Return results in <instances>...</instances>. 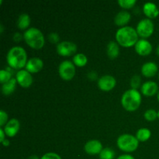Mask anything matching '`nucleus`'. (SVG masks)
<instances>
[{
  "label": "nucleus",
  "mask_w": 159,
  "mask_h": 159,
  "mask_svg": "<svg viewBox=\"0 0 159 159\" xmlns=\"http://www.w3.org/2000/svg\"><path fill=\"white\" fill-rule=\"evenodd\" d=\"M26 43L34 49H40L44 45V37L41 31L35 27L29 28L23 34Z\"/></svg>",
  "instance_id": "20e7f679"
},
{
  "label": "nucleus",
  "mask_w": 159,
  "mask_h": 159,
  "mask_svg": "<svg viewBox=\"0 0 159 159\" xmlns=\"http://www.w3.org/2000/svg\"><path fill=\"white\" fill-rule=\"evenodd\" d=\"M130 18H131V16L127 11H121L118 12L115 16L114 23L117 26H123L129 23Z\"/></svg>",
  "instance_id": "a211bd4d"
},
{
  "label": "nucleus",
  "mask_w": 159,
  "mask_h": 159,
  "mask_svg": "<svg viewBox=\"0 0 159 159\" xmlns=\"http://www.w3.org/2000/svg\"><path fill=\"white\" fill-rule=\"evenodd\" d=\"M143 11H144V14L150 19L155 18L159 14L158 7L153 2H146L143 7Z\"/></svg>",
  "instance_id": "f3484780"
},
{
  "label": "nucleus",
  "mask_w": 159,
  "mask_h": 159,
  "mask_svg": "<svg viewBox=\"0 0 159 159\" xmlns=\"http://www.w3.org/2000/svg\"><path fill=\"white\" fill-rule=\"evenodd\" d=\"M84 149H85V152L89 155H98L102 152V145L99 141L91 140L85 144Z\"/></svg>",
  "instance_id": "f8f14e48"
},
{
  "label": "nucleus",
  "mask_w": 159,
  "mask_h": 159,
  "mask_svg": "<svg viewBox=\"0 0 159 159\" xmlns=\"http://www.w3.org/2000/svg\"><path fill=\"white\" fill-rule=\"evenodd\" d=\"M134 46L136 52L141 56L148 55L152 51V45L150 42L144 39L138 40Z\"/></svg>",
  "instance_id": "9b49d317"
},
{
  "label": "nucleus",
  "mask_w": 159,
  "mask_h": 159,
  "mask_svg": "<svg viewBox=\"0 0 159 159\" xmlns=\"http://www.w3.org/2000/svg\"><path fill=\"white\" fill-rule=\"evenodd\" d=\"M48 40L51 43H57L59 42V40H60V37H59L58 34L57 33H51L48 35Z\"/></svg>",
  "instance_id": "c756f323"
},
{
  "label": "nucleus",
  "mask_w": 159,
  "mask_h": 159,
  "mask_svg": "<svg viewBox=\"0 0 159 159\" xmlns=\"http://www.w3.org/2000/svg\"><path fill=\"white\" fill-rule=\"evenodd\" d=\"M16 79H12L6 83L3 84L2 86V92L5 96H9V95L12 94L16 89Z\"/></svg>",
  "instance_id": "6ab92c4d"
},
{
  "label": "nucleus",
  "mask_w": 159,
  "mask_h": 159,
  "mask_svg": "<svg viewBox=\"0 0 159 159\" xmlns=\"http://www.w3.org/2000/svg\"><path fill=\"white\" fill-rule=\"evenodd\" d=\"M43 62L39 57H32L28 60L26 65V70L30 73H36L43 68Z\"/></svg>",
  "instance_id": "ddd939ff"
},
{
  "label": "nucleus",
  "mask_w": 159,
  "mask_h": 159,
  "mask_svg": "<svg viewBox=\"0 0 159 159\" xmlns=\"http://www.w3.org/2000/svg\"><path fill=\"white\" fill-rule=\"evenodd\" d=\"M158 89V84L155 82H152V81H148V82H146L141 85V93H143V95L147 96H152L154 95H155V93H157Z\"/></svg>",
  "instance_id": "2eb2a0df"
},
{
  "label": "nucleus",
  "mask_w": 159,
  "mask_h": 159,
  "mask_svg": "<svg viewBox=\"0 0 159 159\" xmlns=\"http://www.w3.org/2000/svg\"><path fill=\"white\" fill-rule=\"evenodd\" d=\"M107 54L110 59L117 57L120 53V48L118 43L115 41H110L107 45Z\"/></svg>",
  "instance_id": "aec40b11"
},
{
  "label": "nucleus",
  "mask_w": 159,
  "mask_h": 159,
  "mask_svg": "<svg viewBox=\"0 0 159 159\" xmlns=\"http://www.w3.org/2000/svg\"><path fill=\"white\" fill-rule=\"evenodd\" d=\"M40 159H62L61 156L57 154L54 153V152H49V153H46L41 157Z\"/></svg>",
  "instance_id": "c85d7f7f"
},
{
  "label": "nucleus",
  "mask_w": 159,
  "mask_h": 159,
  "mask_svg": "<svg viewBox=\"0 0 159 159\" xmlns=\"http://www.w3.org/2000/svg\"><path fill=\"white\" fill-rule=\"evenodd\" d=\"M77 51V46L71 41H62L57 46V51L60 55L64 57H69L73 55Z\"/></svg>",
  "instance_id": "6e6552de"
},
{
  "label": "nucleus",
  "mask_w": 159,
  "mask_h": 159,
  "mask_svg": "<svg viewBox=\"0 0 159 159\" xmlns=\"http://www.w3.org/2000/svg\"><path fill=\"white\" fill-rule=\"evenodd\" d=\"M157 54L159 56V45L158 46V48H157Z\"/></svg>",
  "instance_id": "4c0bfd02"
},
{
  "label": "nucleus",
  "mask_w": 159,
  "mask_h": 159,
  "mask_svg": "<svg viewBox=\"0 0 159 159\" xmlns=\"http://www.w3.org/2000/svg\"><path fill=\"white\" fill-rule=\"evenodd\" d=\"M157 117H158V113L155 110L150 109V110H146L144 113V118L148 121L155 120Z\"/></svg>",
  "instance_id": "a878e982"
},
{
  "label": "nucleus",
  "mask_w": 159,
  "mask_h": 159,
  "mask_svg": "<svg viewBox=\"0 0 159 159\" xmlns=\"http://www.w3.org/2000/svg\"><path fill=\"white\" fill-rule=\"evenodd\" d=\"M116 159H135L132 155H122L118 157Z\"/></svg>",
  "instance_id": "473e14b6"
},
{
  "label": "nucleus",
  "mask_w": 159,
  "mask_h": 159,
  "mask_svg": "<svg viewBox=\"0 0 159 159\" xmlns=\"http://www.w3.org/2000/svg\"><path fill=\"white\" fill-rule=\"evenodd\" d=\"M58 71L62 79L65 81L71 80L75 75V65L70 61H64L59 65Z\"/></svg>",
  "instance_id": "423d86ee"
},
{
  "label": "nucleus",
  "mask_w": 159,
  "mask_h": 159,
  "mask_svg": "<svg viewBox=\"0 0 159 159\" xmlns=\"http://www.w3.org/2000/svg\"><path fill=\"white\" fill-rule=\"evenodd\" d=\"M0 28H1V30H0V32H1V34H2V33L3 32V26H2V25H0Z\"/></svg>",
  "instance_id": "e433bc0d"
},
{
  "label": "nucleus",
  "mask_w": 159,
  "mask_h": 159,
  "mask_svg": "<svg viewBox=\"0 0 159 159\" xmlns=\"http://www.w3.org/2000/svg\"><path fill=\"white\" fill-rule=\"evenodd\" d=\"M141 102V93L137 89H129L124 93L121 98V103L126 110L135 111L140 107Z\"/></svg>",
  "instance_id": "7ed1b4c3"
},
{
  "label": "nucleus",
  "mask_w": 159,
  "mask_h": 159,
  "mask_svg": "<svg viewBox=\"0 0 159 159\" xmlns=\"http://www.w3.org/2000/svg\"><path fill=\"white\" fill-rule=\"evenodd\" d=\"M154 32V23L150 19H143L137 26V33L143 38L149 37Z\"/></svg>",
  "instance_id": "0eeeda50"
},
{
  "label": "nucleus",
  "mask_w": 159,
  "mask_h": 159,
  "mask_svg": "<svg viewBox=\"0 0 159 159\" xmlns=\"http://www.w3.org/2000/svg\"><path fill=\"white\" fill-rule=\"evenodd\" d=\"M5 131L4 130H2V128H0V135H1V137H0V141H1V142L2 143V141L5 140Z\"/></svg>",
  "instance_id": "72a5a7b5"
},
{
  "label": "nucleus",
  "mask_w": 159,
  "mask_h": 159,
  "mask_svg": "<svg viewBox=\"0 0 159 159\" xmlns=\"http://www.w3.org/2000/svg\"><path fill=\"white\" fill-rule=\"evenodd\" d=\"M141 77L139 75H134L130 80V85H131L132 89H137L138 88H139L140 85H141Z\"/></svg>",
  "instance_id": "cd10ccee"
},
{
  "label": "nucleus",
  "mask_w": 159,
  "mask_h": 159,
  "mask_svg": "<svg viewBox=\"0 0 159 159\" xmlns=\"http://www.w3.org/2000/svg\"><path fill=\"white\" fill-rule=\"evenodd\" d=\"M115 157V152L110 148H106L102 149L99 154L100 159H113Z\"/></svg>",
  "instance_id": "b1692460"
},
{
  "label": "nucleus",
  "mask_w": 159,
  "mask_h": 159,
  "mask_svg": "<svg viewBox=\"0 0 159 159\" xmlns=\"http://www.w3.org/2000/svg\"><path fill=\"white\" fill-rule=\"evenodd\" d=\"M120 6L124 9H130L136 3V0H119L118 1Z\"/></svg>",
  "instance_id": "bb28decb"
},
{
  "label": "nucleus",
  "mask_w": 159,
  "mask_h": 159,
  "mask_svg": "<svg viewBox=\"0 0 159 159\" xmlns=\"http://www.w3.org/2000/svg\"><path fill=\"white\" fill-rule=\"evenodd\" d=\"M30 16L26 13H23L19 16L17 21V26L21 30H25L30 26Z\"/></svg>",
  "instance_id": "412c9836"
},
{
  "label": "nucleus",
  "mask_w": 159,
  "mask_h": 159,
  "mask_svg": "<svg viewBox=\"0 0 159 159\" xmlns=\"http://www.w3.org/2000/svg\"><path fill=\"white\" fill-rule=\"evenodd\" d=\"M2 144L4 146H9V140H6V139H5L4 141H2Z\"/></svg>",
  "instance_id": "f704fd0d"
},
{
  "label": "nucleus",
  "mask_w": 159,
  "mask_h": 159,
  "mask_svg": "<svg viewBox=\"0 0 159 159\" xmlns=\"http://www.w3.org/2000/svg\"><path fill=\"white\" fill-rule=\"evenodd\" d=\"M27 55L23 48L13 47L9 51L7 54V62L11 68L14 69H21L26 65Z\"/></svg>",
  "instance_id": "f03ea898"
},
{
  "label": "nucleus",
  "mask_w": 159,
  "mask_h": 159,
  "mask_svg": "<svg viewBox=\"0 0 159 159\" xmlns=\"http://www.w3.org/2000/svg\"><path fill=\"white\" fill-rule=\"evenodd\" d=\"M158 119H159V111L158 112Z\"/></svg>",
  "instance_id": "ea45409f"
},
{
  "label": "nucleus",
  "mask_w": 159,
  "mask_h": 159,
  "mask_svg": "<svg viewBox=\"0 0 159 159\" xmlns=\"http://www.w3.org/2000/svg\"><path fill=\"white\" fill-rule=\"evenodd\" d=\"M158 102H159V91H158Z\"/></svg>",
  "instance_id": "58836bf2"
},
{
  "label": "nucleus",
  "mask_w": 159,
  "mask_h": 159,
  "mask_svg": "<svg viewBox=\"0 0 159 159\" xmlns=\"http://www.w3.org/2000/svg\"><path fill=\"white\" fill-rule=\"evenodd\" d=\"M138 34L131 26H123L116 33V40L120 45L125 48L134 46L138 41Z\"/></svg>",
  "instance_id": "f257e3e1"
},
{
  "label": "nucleus",
  "mask_w": 159,
  "mask_h": 159,
  "mask_svg": "<svg viewBox=\"0 0 159 159\" xmlns=\"http://www.w3.org/2000/svg\"><path fill=\"white\" fill-rule=\"evenodd\" d=\"M158 71V65L154 62H147L141 67V73L145 77H153Z\"/></svg>",
  "instance_id": "dca6fc26"
},
{
  "label": "nucleus",
  "mask_w": 159,
  "mask_h": 159,
  "mask_svg": "<svg viewBox=\"0 0 159 159\" xmlns=\"http://www.w3.org/2000/svg\"><path fill=\"white\" fill-rule=\"evenodd\" d=\"M28 159H39V158L37 156V155H31L30 157H29V158Z\"/></svg>",
  "instance_id": "c9c22d12"
},
{
  "label": "nucleus",
  "mask_w": 159,
  "mask_h": 159,
  "mask_svg": "<svg viewBox=\"0 0 159 159\" xmlns=\"http://www.w3.org/2000/svg\"><path fill=\"white\" fill-rule=\"evenodd\" d=\"M88 59L87 57L84 54H77L73 57V62L75 65H76L79 67H83L87 64Z\"/></svg>",
  "instance_id": "5701e85b"
},
{
  "label": "nucleus",
  "mask_w": 159,
  "mask_h": 159,
  "mask_svg": "<svg viewBox=\"0 0 159 159\" xmlns=\"http://www.w3.org/2000/svg\"><path fill=\"white\" fill-rule=\"evenodd\" d=\"M151 133L150 130L148 128H141L137 131L136 138L140 141H146L150 138Z\"/></svg>",
  "instance_id": "4be33fe9"
},
{
  "label": "nucleus",
  "mask_w": 159,
  "mask_h": 159,
  "mask_svg": "<svg viewBox=\"0 0 159 159\" xmlns=\"http://www.w3.org/2000/svg\"><path fill=\"white\" fill-rule=\"evenodd\" d=\"M22 38H23V37H22V35L20 34V33H16V34H14L13 40H15L16 42L20 41V40H22Z\"/></svg>",
  "instance_id": "2f4dec72"
},
{
  "label": "nucleus",
  "mask_w": 159,
  "mask_h": 159,
  "mask_svg": "<svg viewBox=\"0 0 159 159\" xmlns=\"http://www.w3.org/2000/svg\"><path fill=\"white\" fill-rule=\"evenodd\" d=\"M19 129H20V122L17 119L12 118L5 125L4 131L8 137L12 138L16 134L17 132L19 131Z\"/></svg>",
  "instance_id": "4468645a"
},
{
  "label": "nucleus",
  "mask_w": 159,
  "mask_h": 159,
  "mask_svg": "<svg viewBox=\"0 0 159 159\" xmlns=\"http://www.w3.org/2000/svg\"><path fill=\"white\" fill-rule=\"evenodd\" d=\"M16 81L22 87L28 88L33 82V77L26 70H20L16 73Z\"/></svg>",
  "instance_id": "9d476101"
},
{
  "label": "nucleus",
  "mask_w": 159,
  "mask_h": 159,
  "mask_svg": "<svg viewBox=\"0 0 159 159\" xmlns=\"http://www.w3.org/2000/svg\"><path fill=\"white\" fill-rule=\"evenodd\" d=\"M7 120H8L7 113H6L5 111H3V110H1V111H0V126H1V127L4 126L5 124H6Z\"/></svg>",
  "instance_id": "7c9ffc66"
},
{
  "label": "nucleus",
  "mask_w": 159,
  "mask_h": 159,
  "mask_svg": "<svg viewBox=\"0 0 159 159\" xmlns=\"http://www.w3.org/2000/svg\"><path fill=\"white\" fill-rule=\"evenodd\" d=\"M116 81L114 78L110 75H106L102 76L98 80V86L103 91H110L115 87Z\"/></svg>",
  "instance_id": "1a4fd4ad"
},
{
  "label": "nucleus",
  "mask_w": 159,
  "mask_h": 159,
  "mask_svg": "<svg viewBox=\"0 0 159 159\" xmlns=\"http://www.w3.org/2000/svg\"><path fill=\"white\" fill-rule=\"evenodd\" d=\"M11 79H12L11 72H9L7 69L1 70V71H0V82L2 85L9 82Z\"/></svg>",
  "instance_id": "393cba45"
},
{
  "label": "nucleus",
  "mask_w": 159,
  "mask_h": 159,
  "mask_svg": "<svg viewBox=\"0 0 159 159\" xmlns=\"http://www.w3.org/2000/svg\"><path fill=\"white\" fill-rule=\"evenodd\" d=\"M139 141L131 134H122L118 138L117 146L120 150L126 152H134L138 147Z\"/></svg>",
  "instance_id": "39448f33"
}]
</instances>
